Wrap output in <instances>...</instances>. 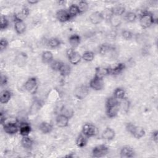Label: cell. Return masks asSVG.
<instances>
[{"label":"cell","instance_id":"cell-7","mask_svg":"<svg viewBox=\"0 0 158 158\" xmlns=\"http://www.w3.org/2000/svg\"><path fill=\"white\" fill-rule=\"evenodd\" d=\"M89 87L94 90L100 91L104 88L103 79L97 78L94 76V77L90 80L89 83Z\"/></svg>","mask_w":158,"mask_h":158},{"label":"cell","instance_id":"cell-4","mask_svg":"<svg viewBox=\"0 0 158 158\" xmlns=\"http://www.w3.org/2000/svg\"><path fill=\"white\" fill-rule=\"evenodd\" d=\"M67 56L70 63L73 65L78 64L82 59L81 56L72 48L67 49Z\"/></svg>","mask_w":158,"mask_h":158},{"label":"cell","instance_id":"cell-15","mask_svg":"<svg viewBox=\"0 0 158 158\" xmlns=\"http://www.w3.org/2000/svg\"><path fill=\"white\" fill-rule=\"evenodd\" d=\"M135 156L133 149L129 146L123 147L120 152V156L122 158H130Z\"/></svg>","mask_w":158,"mask_h":158},{"label":"cell","instance_id":"cell-33","mask_svg":"<svg viewBox=\"0 0 158 158\" xmlns=\"http://www.w3.org/2000/svg\"><path fill=\"white\" fill-rule=\"evenodd\" d=\"M47 44L51 48H57L60 45V41L58 38L53 37L48 40Z\"/></svg>","mask_w":158,"mask_h":158},{"label":"cell","instance_id":"cell-44","mask_svg":"<svg viewBox=\"0 0 158 158\" xmlns=\"http://www.w3.org/2000/svg\"><path fill=\"white\" fill-rule=\"evenodd\" d=\"M151 138L156 143H157V141H158V131L157 130L152 132V133L151 135Z\"/></svg>","mask_w":158,"mask_h":158},{"label":"cell","instance_id":"cell-35","mask_svg":"<svg viewBox=\"0 0 158 158\" xmlns=\"http://www.w3.org/2000/svg\"><path fill=\"white\" fill-rule=\"evenodd\" d=\"M81 58L85 62H91L94 58V54L92 51H87L83 52L81 56Z\"/></svg>","mask_w":158,"mask_h":158},{"label":"cell","instance_id":"cell-31","mask_svg":"<svg viewBox=\"0 0 158 158\" xmlns=\"http://www.w3.org/2000/svg\"><path fill=\"white\" fill-rule=\"evenodd\" d=\"M113 49V48L112 46H110L109 44L104 43L102 44L99 48V52L101 55H105L109 52L111 50Z\"/></svg>","mask_w":158,"mask_h":158},{"label":"cell","instance_id":"cell-39","mask_svg":"<svg viewBox=\"0 0 158 158\" xmlns=\"http://www.w3.org/2000/svg\"><path fill=\"white\" fill-rule=\"evenodd\" d=\"M118 100H117V99H115L114 96L112 97H109L107 99L106 102V107H112L114 106H116L118 104Z\"/></svg>","mask_w":158,"mask_h":158},{"label":"cell","instance_id":"cell-21","mask_svg":"<svg viewBox=\"0 0 158 158\" xmlns=\"http://www.w3.org/2000/svg\"><path fill=\"white\" fill-rule=\"evenodd\" d=\"M118 111H119L118 104L106 108V114L107 117L109 118H114L116 117L118 113Z\"/></svg>","mask_w":158,"mask_h":158},{"label":"cell","instance_id":"cell-42","mask_svg":"<svg viewBox=\"0 0 158 158\" xmlns=\"http://www.w3.org/2000/svg\"><path fill=\"white\" fill-rule=\"evenodd\" d=\"M122 37L126 40H130L133 38V33L130 31V30H123L122 32Z\"/></svg>","mask_w":158,"mask_h":158},{"label":"cell","instance_id":"cell-8","mask_svg":"<svg viewBox=\"0 0 158 158\" xmlns=\"http://www.w3.org/2000/svg\"><path fill=\"white\" fill-rule=\"evenodd\" d=\"M3 130L9 135H14L19 131V127L15 122H9L4 125Z\"/></svg>","mask_w":158,"mask_h":158},{"label":"cell","instance_id":"cell-16","mask_svg":"<svg viewBox=\"0 0 158 158\" xmlns=\"http://www.w3.org/2000/svg\"><path fill=\"white\" fill-rule=\"evenodd\" d=\"M31 128L30 125L25 122H21L19 126V133L22 136H27L31 132Z\"/></svg>","mask_w":158,"mask_h":158},{"label":"cell","instance_id":"cell-18","mask_svg":"<svg viewBox=\"0 0 158 158\" xmlns=\"http://www.w3.org/2000/svg\"><path fill=\"white\" fill-rule=\"evenodd\" d=\"M29 9L27 7H23L20 12L14 14V20H24V19H26L29 15Z\"/></svg>","mask_w":158,"mask_h":158},{"label":"cell","instance_id":"cell-1","mask_svg":"<svg viewBox=\"0 0 158 158\" xmlns=\"http://www.w3.org/2000/svg\"><path fill=\"white\" fill-rule=\"evenodd\" d=\"M157 19L154 15L148 11H144L139 16V23L143 28H147L152 24L156 23Z\"/></svg>","mask_w":158,"mask_h":158},{"label":"cell","instance_id":"cell-45","mask_svg":"<svg viewBox=\"0 0 158 158\" xmlns=\"http://www.w3.org/2000/svg\"><path fill=\"white\" fill-rule=\"evenodd\" d=\"M7 83V78L6 76L2 75L1 77V84L2 86L6 85Z\"/></svg>","mask_w":158,"mask_h":158},{"label":"cell","instance_id":"cell-20","mask_svg":"<svg viewBox=\"0 0 158 158\" xmlns=\"http://www.w3.org/2000/svg\"><path fill=\"white\" fill-rule=\"evenodd\" d=\"M39 129L43 133L48 134L52 130V125L49 122H43L40 124Z\"/></svg>","mask_w":158,"mask_h":158},{"label":"cell","instance_id":"cell-47","mask_svg":"<svg viewBox=\"0 0 158 158\" xmlns=\"http://www.w3.org/2000/svg\"><path fill=\"white\" fill-rule=\"evenodd\" d=\"M27 2H28V3L30 4L34 5V4H37L39 1H35V0H30V1H28Z\"/></svg>","mask_w":158,"mask_h":158},{"label":"cell","instance_id":"cell-34","mask_svg":"<svg viewBox=\"0 0 158 158\" xmlns=\"http://www.w3.org/2000/svg\"><path fill=\"white\" fill-rule=\"evenodd\" d=\"M70 72H71V68H70V65L67 64H65V63H63L62 65L61 66V67L59 71V72L60 73V75L62 76H64V77L69 75L70 73Z\"/></svg>","mask_w":158,"mask_h":158},{"label":"cell","instance_id":"cell-19","mask_svg":"<svg viewBox=\"0 0 158 158\" xmlns=\"http://www.w3.org/2000/svg\"><path fill=\"white\" fill-rule=\"evenodd\" d=\"M125 68V65L123 63H119L117 64L114 67H109L110 70V75H117L120 74V73L123 71Z\"/></svg>","mask_w":158,"mask_h":158},{"label":"cell","instance_id":"cell-5","mask_svg":"<svg viewBox=\"0 0 158 158\" xmlns=\"http://www.w3.org/2000/svg\"><path fill=\"white\" fill-rule=\"evenodd\" d=\"M109 148L104 144H101L94 147L92 150V157H101L108 153Z\"/></svg>","mask_w":158,"mask_h":158},{"label":"cell","instance_id":"cell-23","mask_svg":"<svg viewBox=\"0 0 158 158\" xmlns=\"http://www.w3.org/2000/svg\"><path fill=\"white\" fill-rule=\"evenodd\" d=\"M81 41V38L78 35H72L69 38V43L72 48L77 47Z\"/></svg>","mask_w":158,"mask_h":158},{"label":"cell","instance_id":"cell-32","mask_svg":"<svg viewBox=\"0 0 158 158\" xmlns=\"http://www.w3.org/2000/svg\"><path fill=\"white\" fill-rule=\"evenodd\" d=\"M112 9L113 14L118 16H122L125 12V7L122 4H119L114 7H112Z\"/></svg>","mask_w":158,"mask_h":158},{"label":"cell","instance_id":"cell-41","mask_svg":"<svg viewBox=\"0 0 158 158\" xmlns=\"http://www.w3.org/2000/svg\"><path fill=\"white\" fill-rule=\"evenodd\" d=\"M1 30H3L6 29L9 26V20L4 15L1 16Z\"/></svg>","mask_w":158,"mask_h":158},{"label":"cell","instance_id":"cell-12","mask_svg":"<svg viewBox=\"0 0 158 158\" xmlns=\"http://www.w3.org/2000/svg\"><path fill=\"white\" fill-rule=\"evenodd\" d=\"M89 20L92 24L98 25L104 19L101 12L95 11L90 14L89 17Z\"/></svg>","mask_w":158,"mask_h":158},{"label":"cell","instance_id":"cell-24","mask_svg":"<svg viewBox=\"0 0 158 158\" xmlns=\"http://www.w3.org/2000/svg\"><path fill=\"white\" fill-rule=\"evenodd\" d=\"M21 145L26 149H30L33 145V141L28 136H23L22 139H21Z\"/></svg>","mask_w":158,"mask_h":158},{"label":"cell","instance_id":"cell-14","mask_svg":"<svg viewBox=\"0 0 158 158\" xmlns=\"http://www.w3.org/2000/svg\"><path fill=\"white\" fill-rule=\"evenodd\" d=\"M14 29L15 32L19 35L23 33L26 30V25L24 21L14 20Z\"/></svg>","mask_w":158,"mask_h":158},{"label":"cell","instance_id":"cell-25","mask_svg":"<svg viewBox=\"0 0 158 158\" xmlns=\"http://www.w3.org/2000/svg\"><path fill=\"white\" fill-rule=\"evenodd\" d=\"M88 137L84 135L83 133L79 135L76 139V144L79 148L85 147L88 142Z\"/></svg>","mask_w":158,"mask_h":158},{"label":"cell","instance_id":"cell-26","mask_svg":"<svg viewBox=\"0 0 158 158\" xmlns=\"http://www.w3.org/2000/svg\"><path fill=\"white\" fill-rule=\"evenodd\" d=\"M12 96V94L10 91L9 90H3L1 93L0 96V101L2 104H6L7 103Z\"/></svg>","mask_w":158,"mask_h":158},{"label":"cell","instance_id":"cell-2","mask_svg":"<svg viewBox=\"0 0 158 158\" xmlns=\"http://www.w3.org/2000/svg\"><path fill=\"white\" fill-rule=\"evenodd\" d=\"M126 130L136 139H139L145 135V130L143 127L136 126L131 123H128L126 125Z\"/></svg>","mask_w":158,"mask_h":158},{"label":"cell","instance_id":"cell-30","mask_svg":"<svg viewBox=\"0 0 158 158\" xmlns=\"http://www.w3.org/2000/svg\"><path fill=\"white\" fill-rule=\"evenodd\" d=\"M67 10H68V12L70 14V17H72V19L80 14L79 9L78 7V6H77V4H71Z\"/></svg>","mask_w":158,"mask_h":158},{"label":"cell","instance_id":"cell-11","mask_svg":"<svg viewBox=\"0 0 158 158\" xmlns=\"http://www.w3.org/2000/svg\"><path fill=\"white\" fill-rule=\"evenodd\" d=\"M69 118H70L69 117H68L67 115L63 114H59L56 117V125L59 127H61V128L66 127L69 125Z\"/></svg>","mask_w":158,"mask_h":158},{"label":"cell","instance_id":"cell-22","mask_svg":"<svg viewBox=\"0 0 158 158\" xmlns=\"http://www.w3.org/2000/svg\"><path fill=\"white\" fill-rule=\"evenodd\" d=\"M42 61L45 64H51L54 60L52 53L49 51H43L41 55Z\"/></svg>","mask_w":158,"mask_h":158},{"label":"cell","instance_id":"cell-3","mask_svg":"<svg viewBox=\"0 0 158 158\" xmlns=\"http://www.w3.org/2000/svg\"><path fill=\"white\" fill-rule=\"evenodd\" d=\"M25 89L30 94H35L38 89V81L35 77H31L28 78L24 85Z\"/></svg>","mask_w":158,"mask_h":158},{"label":"cell","instance_id":"cell-17","mask_svg":"<svg viewBox=\"0 0 158 158\" xmlns=\"http://www.w3.org/2000/svg\"><path fill=\"white\" fill-rule=\"evenodd\" d=\"M115 136V131L109 127L106 128L103 132L102 133L101 135V137L102 139H105V140H107V141H110L112 140Z\"/></svg>","mask_w":158,"mask_h":158},{"label":"cell","instance_id":"cell-46","mask_svg":"<svg viewBox=\"0 0 158 158\" xmlns=\"http://www.w3.org/2000/svg\"><path fill=\"white\" fill-rule=\"evenodd\" d=\"M0 115H1V124H3V123H4V121H5V120H6L5 114H4L3 112L1 110V114H0Z\"/></svg>","mask_w":158,"mask_h":158},{"label":"cell","instance_id":"cell-40","mask_svg":"<svg viewBox=\"0 0 158 158\" xmlns=\"http://www.w3.org/2000/svg\"><path fill=\"white\" fill-rule=\"evenodd\" d=\"M77 6H78V7L79 9L80 14L86 12L88 10V7H89L88 3L86 1H80L78 2V4H77Z\"/></svg>","mask_w":158,"mask_h":158},{"label":"cell","instance_id":"cell-13","mask_svg":"<svg viewBox=\"0 0 158 158\" xmlns=\"http://www.w3.org/2000/svg\"><path fill=\"white\" fill-rule=\"evenodd\" d=\"M110 75L109 67H98L95 69V75L94 77L103 79L104 77Z\"/></svg>","mask_w":158,"mask_h":158},{"label":"cell","instance_id":"cell-10","mask_svg":"<svg viewBox=\"0 0 158 158\" xmlns=\"http://www.w3.org/2000/svg\"><path fill=\"white\" fill-rule=\"evenodd\" d=\"M56 18L60 22H66L72 19L68 12V10L65 9L59 10L56 12Z\"/></svg>","mask_w":158,"mask_h":158},{"label":"cell","instance_id":"cell-28","mask_svg":"<svg viewBox=\"0 0 158 158\" xmlns=\"http://www.w3.org/2000/svg\"><path fill=\"white\" fill-rule=\"evenodd\" d=\"M122 16H118V15H113L111 18L109 19V23L110 25L115 28H117L122 23Z\"/></svg>","mask_w":158,"mask_h":158},{"label":"cell","instance_id":"cell-6","mask_svg":"<svg viewBox=\"0 0 158 158\" xmlns=\"http://www.w3.org/2000/svg\"><path fill=\"white\" fill-rule=\"evenodd\" d=\"M97 133V128L91 123H85L82 127V133L87 137L94 136Z\"/></svg>","mask_w":158,"mask_h":158},{"label":"cell","instance_id":"cell-48","mask_svg":"<svg viewBox=\"0 0 158 158\" xmlns=\"http://www.w3.org/2000/svg\"><path fill=\"white\" fill-rule=\"evenodd\" d=\"M76 156L74 154H73V153H71L70 154H69V155H67L65 157H75Z\"/></svg>","mask_w":158,"mask_h":158},{"label":"cell","instance_id":"cell-37","mask_svg":"<svg viewBox=\"0 0 158 158\" xmlns=\"http://www.w3.org/2000/svg\"><path fill=\"white\" fill-rule=\"evenodd\" d=\"M102 16L103 17L104 20H109V19L111 18V17L114 15L112 8H107L103 10L102 12H101Z\"/></svg>","mask_w":158,"mask_h":158},{"label":"cell","instance_id":"cell-27","mask_svg":"<svg viewBox=\"0 0 158 158\" xmlns=\"http://www.w3.org/2000/svg\"><path fill=\"white\" fill-rule=\"evenodd\" d=\"M118 107H119V110L121 109L123 112H127L130 107L129 101L126 98H124L123 99L120 100L118 101Z\"/></svg>","mask_w":158,"mask_h":158},{"label":"cell","instance_id":"cell-36","mask_svg":"<svg viewBox=\"0 0 158 158\" xmlns=\"http://www.w3.org/2000/svg\"><path fill=\"white\" fill-rule=\"evenodd\" d=\"M137 18V15L133 12H128L125 14L124 16V19L125 21L129 23H132L136 20Z\"/></svg>","mask_w":158,"mask_h":158},{"label":"cell","instance_id":"cell-38","mask_svg":"<svg viewBox=\"0 0 158 158\" xmlns=\"http://www.w3.org/2000/svg\"><path fill=\"white\" fill-rule=\"evenodd\" d=\"M63 64V62L60 61V60H53L52 62L50 64V66H51V68L54 70V71H57V72H59L61 66Z\"/></svg>","mask_w":158,"mask_h":158},{"label":"cell","instance_id":"cell-9","mask_svg":"<svg viewBox=\"0 0 158 158\" xmlns=\"http://www.w3.org/2000/svg\"><path fill=\"white\" fill-rule=\"evenodd\" d=\"M75 96L79 99H84L88 94V89L86 86L81 85L77 87L74 91Z\"/></svg>","mask_w":158,"mask_h":158},{"label":"cell","instance_id":"cell-29","mask_svg":"<svg viewBox=\"0 0 158 158\" xmlns=\"http://www.w3.org/2000/svg\"><path fill=\"white\" fill-rule=\"evenodd\" d=\"M113 96L117 100L120 101L125 98V91L122 88H117L114 91Z\"/></svg>","mask_w":158,"mask_h":158},{"label":"cell","instance_id":"cell-43","mask_svg":"<svg viewBox=\"0 0 158 158\" xmlns=\"http://www.w3.org/2000/svg\"><path fill=\"white\" fill-rule=\"evenodd\" d=\"M9 44V43L8 41H7L6 39L5 38H2L1 40V41H0V48H1V51H4L5 49H6V48L7 47Z\"/></svg>","mask_w":158,"mask_h":158}]
</instances>
